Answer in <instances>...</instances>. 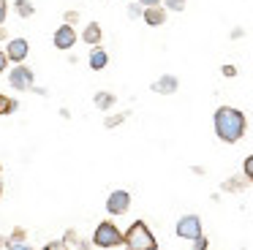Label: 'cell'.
<instances>
[{
	"instance_id": "6da1fadb",
	"label": "cell",
	"mask_w": 253,
	"mask_h": 250,
	"mask_svg": "<svg viewBox=\"0 0 253 250\" xmlns=\"http://www.w3.org/2000/svg\"><path fill=\"white\" fill-rule=\"evenodd\" d=\"M212 125H215V136L226 144H234L245 136L248 130V120L240 109L234 106H220L215 109V117H212Z\"/></svg>"
},
{
	"instance_id": "7a4b0ae2",
	"label": "cell",
	"mask_w": 253,
	"mask_h": 250,
	"mask_svg": "<svg viewBox=\"0 0 253 250\" xmlns=\"http://www.w3.org/2000/svg\"><path fill=\"white\" fill-rule=\"evenodd\" d=\"M123 245L128 250H155L158 248V239L153 237V231L147 228L144 220H133L128 226V231L123 234Z\"/></svg>"
},
{
	"instance_id": "3957f363",
	"label": "cell",
	"mask_w": 253,
	"mask_h": 250,
	"mask_svg": "<svg viewBox=\"0 0 253 250\" xmlns=\"http://www.w3.org/2000/svg\"><path fill=\"white\" fill-rule=\"evenodd\" d=\"M93 245L95 248H117V245H123L120 228H117L112 220L98 223V228H95V234H93Z\"/></svg>"
},
{
	"instance_id": "277c9868",
	"label": "cell",
	"mask_w": 253,
	"mask_h": 250,
	"mask_svg": "<svg viewBox=\"0 0 253 250\" xmlns=\"http://www.w3.org/2000/svg\"><path fill=\"white\" fill-rule=\"evenodd\" d=\"M33 71L28 68V65L17 63L11 68V74H8V82H11V87H17V90H33Z\"/></svg>"
},
{
	"instance_id": "5b68a950",
	"label": "cell",
	"mask_w": 253,
	"mask_h": 250,
	"mask_svg": "<svg viewBox=\"0 0 253 250\" xmlns=\"http://www.w3.org/2000/svg\"><path fill=\"white\" fill-rule=\"evenodd\" d=\"M202 234V220L196 215H182L177 220V237L180 239H196Z\"/></svg>"
},
{
	"instance_id": "8992f818",
	"label": "cell",
	"mask_w": 253,
	"mask_h": 250,
	"mask_svg": "<svg viewBox=\"0 0 253 250\" xmlns=\"http://www.w3.org/2000/svg\"><path fill=\"white\" fill-rule=\"evenodd\" d=\"M128 207H131V193H128V190H115V193H109V199H106V212H109V215H126Z\"/></svg>"
},
{
	"instance_id": "52a82bcc",
	"label": "cell",
	"mask_w": 253,
	"mask_h": 250,
	"mask_svg": "<svg viewBox=\"0 0 253 250\" xmlns=\"http://www.w3.org/2000/svg\"><path fill=\"white\" fill-rule=\"evenodd\" d=\"M52 43H55L57 49H63V52H68V49L74 46V43H77V30H74L71 25H60L55 30V36H52Z\"/></svg>"
},
{
	"instance_id": "ba28073f",
	"label": "cell",
	"mask_w": 253,
	"mask_h": 250,
	"mask_svg": "<svg viewBox=\"0 0 253 250\" xmlns=\"http://www.w3.org/2000/svg\"><path fill=\"white\" fill-rule=\"evenodd\" d=\"M30 54V43L25 41V38H11L6 46V57L11 60V63H25V57Z\"/></svg>"
},
{
	"instance_id": "9c48e42d",
	"label": "cell",
	"mask_w": 253,
	"mask_h": 250,
	"mask_svg": "<svg viewBox=\"0 0 253 250\" xmlns=\"http://www.w3.org/2000/svg\"><path fill=\"white\" fill-rule=\"evenodd\" d=\"M142 19L147 22L150 27H161L166 22V8H161V5H144Z\"/></svg>"
},
{
	"instance_id": "30bf717a",
	"label": "cell",
	"mask_w": 253,
	"mask_h": 250,
	"mask_svg": "<svg viewBox=\"0 0 253 250\" xmlns=\"http://www.w3.org/2000/svg\"><path fill=\"white\" fill-rule=\"evenodd\" d=\"M177 87H180V82L171 74H166V76L153 82V92H158V95H171V92H177Z\"/></svg>"
},
{
	"instance_id": "8fae6325",
	"label": "cell",
	"mask_w": 253,
	"mask_h": 250,
	"mask_svg": "<svg viewBox=\"0 0 253 250\" xmlns=\"http://www.w3.org/2000/svg\"><path fill=\"white\" fill-rule=\"evenodd\" d=\"M106 65H109V54H106L104 46H98V43H95L93 52H90V68H93V71H104Z\"/></svg>"
},
{
	"instance_id": "7c38bea8",
	"label": "cell",
	"mask_w": 253,
	"mask_h": 250,
	"mask_svg": "<svg viewBox=\"0 0 253 250\" xmlns=\"http://www.w3.org/2000/svg\"><path fill=\"white\" fill-rule=\"evenodd\" d=\"M82 38H84V43L95 46V43H101V38H104V30H101V25H98V22H87V25H84Z\"/></svg>"
},
{
	"instance_id": "4fadbf2b",
	"label": "cell",
	"mask_w": 253,
	"mask_h": 250,
	"mask_svg": "<svg viewBox=\"0 0 253 250\" xmlns=\"http://www.w3.org/2000/svg\"><path fill=\"white\" fill-rule=\"evenodd\" d=\"M93 101H95V106H98V109L109 112V109L115 106V101H117V98L112 95V92H95V98H93Z\"/></svg>"
},
{
	"instance_id": "5bb4252c",
	"label": "cell",
	"mask_w": 253,
	"mask_h": 250,
	"mask_svg": "<svg viewBox=\"0 0 253 250\" xmlns=\"http://www.w3.org/2000/svg\"><path fill=\"white\" fill-rule=\"evenodd\" d=\"M248 188V179L245 177H231V179H226V182H223V190H226V193H240V190H245Z\"/></svg>"
},
{
	"instance_id": "9a60e30c",
	"label": "cell",
	"mask_w": 253,
	"mask_h": 250,
	"mask_svg": "<svg viewBox=\"0 0 253 250\" xmlns=\"http://www.w3.org/2000/svg\"><path fill=\"white\" fill-rule=\"evenodd\" d=\"M14 8H17V14L22 16V19H30V16L36 14V8H33V3H30V0H17V3H14Z\"/></svg>"
},
{
	"instance_id": "2e32d148",
	"label": "cell",
	"mask_w": 253,
	"mask_h": 250,
	"mask_svg": "<svg viewBox=\"0 0 253 250\" xmlns=\"http://www.w3.org/2000/svg\"><path fill=\"white\" fill-rule=\"evenodd\" d=\"M14 109H17V101H14V98H8V95H3V92H0V114H11Z\"/></svg>"
},
{
	"instance_id": "e0dca14e",
	"label": "cell",
	"mask_w": 253,
	"mask_h": 250,
	"mask_svg": "<svg viewBox=\"0 0 253 250\" xmlns=\"http://www.w3.org/2000/svg\"><path fill=\"white\" fill-rule=\"evenodd\" d=\"M242 174H245L248 182H253V155L245 158V163H242Z\"/></svg>"
},
{
	"instance_id": "ac0fdd59",
	"label": "cell",
	"mask_w": 253,
	"mask_h": 250,
	"mask_svg": "<svg viewBox=\"0 0 253 250\" xmlns=\"http://www.w3.org/2000/svg\"><path fill=\"white\" fill-rule=\"evenodd\" d=\"M164 3H166V8H169V11H182V8H185V0H164Z\"/></svg>"
},
{
	"instance_id": "d6986e66",
	"label": "cell",
	"mask_w": 253,
	"mask_h": 250,
	"mask_svg": "<svg viewBox=\"0 0 253 250\" xmlns=\"http://www.w3.org/2000/svg\"><path fill=\"white\" fill-rule=\"evenodd\" d=\"M126 117H128V114H115V117H106V128H117V125H120Z\"/></svg>"
},
{
	"instance_id": "ffe728a7",
	"label": "cell",
	"mask_w": 253,
	"mask_h": 250,
	"mask_svg": "<svg viewBox=\"0 0 253 250\" xmlns=\"http://www.w3.org/2000/svg\"><path fill=\"white\" fill-rule=\"evenodd\" d=\"M6 16H8V3L6 0H0V25L6 22Z\"/></svg>"
},
{
	"instance_id": "44dd1931",
	"label": "cell",
	"mask_w": 253,
	"mask_h": 250,
	"mask_svg": "<svg viewBox=\"0 0 253 250\" xmlns=\"http://www.w3.org/2000/svg\"><path fill=\"white\" fill-rule=\"evenodd\" d=\"M207 245H210V242H207V239L202 237V234H199V237L193 239V248H196V250H204V248H207Z\"/></svg>"
},
{
	"instance_id": "7402d4cb",
	"label": "cell",
	"mask_w": 253,
	"mask_h": 250,
	"mask_svg": "<svg viewBox=\"0 0 253 250\" xmlns=\"http://www.w3.org/2000/svg\"><path fill=\"white\" fill-rule=\"evenodd\" d=\"M63 248H68L66 239H57V242H49V245H46V250H63Z\"/></svg>"
},
{
	"instance_id": "603a6c76",
	"label": "cell",
	"mask_w": 253,
	"mask_h": 250,
	"mask_svg": "<svg viewBox=\"0 0 253 250\" xmlns=\"http://www.w3.org/2000/svg\"><path fill=\"white\" fill-rule=\"evenodd\" d=\"M6 65H8V57H6V52H3V49H0V74H3V71H6Z\"/></svg>"
},
{
	"instance_id": "cb8c5ba5",
	"label": "cell",
	"mask_w": 253,
	"mask_h": 250,
	"mask_svg": "<svg viewBox=\"0 0 253 250\" xmlns=\"http://www.w3.org/2000/svg\"><path fill=\"white\" fill-rule=\"evenodd\" d=\"M66 22L71 25V22H79V14L77 11H66Z\"/></svg>"
},
{
	"instance_id": "d4e9b609",
	"label": "cell",
	"mask_w": 253,
	"mask_h": 250,
	"mask_svg": "<svg viewBox=\"0 0 253 250\" xmlns=\"http://www.w3.org/2000/svg\"><path fill=\"white\" fill-rule=\"evenodd\" d=\"M223 76H237V68L234 65H223Z\"/></svg>"
},
{
	"instance_id": "484cf974",
	"label": "cell",
	"mask_w": 253,
	"mask_h": 250,
	"mask_svg": "<svg viewBox=\"0 0 253 250\" xmlns=\"http://www.w3.org/2000/svg\"><path fill=\"white\" fill-rule=\"evenodd\" d=\"M139 3H142V5H161L164 0H139Z\"/></svg>"
},
{
	"instance_id": "4316f807",
	"label": "cell",
	"mask_w": 253,
	"mask_h": 250,
	"mask_svg": "<svg viewBox=\"0 0 253 250\" xmlns=\"http://www.w3.org/2000/svg\"><path fill=\"white\" fill-rule=\"evenodd\" d=\"M128 14H131V16H139V14H142V8H139V5H131V8H128Z\"/></svg>"
},
{
	"instance_id": "83f0119b",
	"label": "cell",
	"mask_w": 253,
	"mask_h": 250,
	"mask_svg": "<svg viewBox=\"0 0 253 250\" xmlns=\"http://www.w3.org/2000/svg\"><path fill=\"white\" fill-rule=\"evenodd\" d=\"M3 38H8V33H6V27L0 25V41H3Z\"/></svg>"
},
{
	"instance_id": "f1b7e54d",
	"label": "cell",
	"mask_w": 253,
	"mask_h": 250,
	"mask_svg": "<svg viewBox=\"0 0 253 250\" xmlns=\"http://www.w3.org/2000/svg\"><path fill=\"white\" fill-rule=\"evenodd\" d=\"M0 248H6V242H3V237H0Z\"/></svg>"
},
{
	"instance_id": "f546056e",
	"label": "cell",
	"mask_w": 253,
	"mask_h": 250,
	"mask_svg": "<svg viewBox=\"0 0 253 250\" xmlns=\"http://www.w3.org/2000/svg\"><path fill=\"white\" fill-rule=\"evenodd\" d=\"M0 171H3V168H0ZM0 196H3V182H0Z\"/></svg>"
}]
</instances>
